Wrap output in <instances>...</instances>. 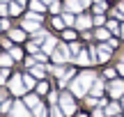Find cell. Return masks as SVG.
Returning <instances> with one entry per match:
<instances>
[{
  "mask_svg": "<svg viewBox=\"0 0 124 117\" xmlns=\"http://www.w3.org/2000/svg\"><path fill=\"white\" fill-rule=\"evenodd\" d=\"M92 83H94V73H92V71H85V73H80V76L71 83V92H74L76 96H83Z\"/></svg>",
  "mask_w": 124,
  "mask_h": 117,
  "instance_id": "1",
  "label": "cell"
},
{
  "mask_svg": "<svg viewBox=\"0 0 124 117\" xmlns=\"http://www.w3.org/2000/svg\"><path fill=\"white\" fill-rule=\"evenodd\" d=\"M39 21H41V16H37V14H30L28 18H23V30L37 32V30H39Z\"/></svg>",
  "mask_w": 124,
  "mask_h": 117,
  "instance_id": "2",
  "label": "cell"
},
{
  "mask_svg": "<svg viewBox=\"0 0 124 117\" xmlns=\"http://www.w3.org/2000/svg\"><path fill=\"white\" fill-rule=\"evenodd\" d=\"M60 106H62V110H64V115H74L76 113V106H74V101H71V96L67 94V92L60 96Z\"/></svg>",
  "mask_w": 124,
  "mask_h": 117,
  "instance_id": "3",
  "label": "cell"
},
{
  "mask_svg": "<svg viewBox=\"0 0 124 117\" xmlns=\"http://www.w3.org/2000/svg\"><path fill=\"white\" fill-rule=\"evenodd\" d=\"M53 60H55V62H67V60H69V51H67L64 48V46H60V48L58 51H53Z\"/></svg>",
  "mask_w": 124,
  "mask_h": 117,
  "instance_id": "4",
  "label": "cell"
},
{
  "mask_svg": "<svg viewBox=\"0 0 124 117\" xmlns=\"http://www.w3.org/2000/svg\"><path fill=\"white\" fill-rule=\"evenodd\" d=\"M110 94L115 96V99H117V96H122V94H124V83H122V80H115V83L110 85Z\"/></svg>",
  "mask_w": 124,
  "mask_h": 117,
  "instance_id": "5",
  "label": "cell"
},
{
  "mask_svg": "<svg viewBox=\"0 0 124 117\" xmlns=\"http://www.w3.org/2000/svg\"><path fill=\"white\" fill-rule=\"evenodd\" d=\"M108 58H110V46H101V48L97 51V60L99 62H106Z\"/></svg>",
  "mask_w": 124,
  "mask_h": 117,
  "instance_id": "6",
  "label": "cell"
},
{
  "mask_svg": "<svg viewBox=\"0 0 124 117\" xmlns=\"http://www.w3.org/2000/svg\"><path fill=\"white\" fill-rule=\"evenodd\" d=\"M21 80H23V78H18V76H14V78H12V92H14V94H23Z\"/></svg>",
  "mask_w": 124,
  "mask_h": 117,
  "instance_id": "7",
  "label": "cell"
},
{
  "mask_svg": "<svg viewBox=\"0 0 124 117\" xmlns=\"http://www.w3.org/2000/svg\"><path fill=\"white\" fill-rule=\"evenodd\" d=\"M67 9L69 12H80L83 9V2L80 0H67Z\"/></svg>",
  "mask_w": 124,
  "mask_h": 117,
  "instance_id": "8",
  "label": "cell"
},
{
  "mask_svg": "<svg viewBox=\"0 0 124 117\" xmlns=\"http://www.w3.org/2000/svg\"><path fill=\"white\" fill-rule=\"evenodd\" d=\"M90 23H92V18H90V16H78L76 25H78L80 30H87V28H90Z\"/></svg>",
  "mask_w": 124,
  "mask_h": 117,
  "instance_id": "9",
  "label": "cell"
},
{
  "mask_svg": "<svg viewBox=\"0 0 124 117\" xmlns=\"http://www.w3.org/2000/svg\"><path fill=\"white\" fill-rule=\"evenodd\" d=\"M53 48H55V39L53 37H46L44 39V53H53Z\"/></svg>",
  "mask_w": 124,
  "mask_h": 117,
  "instance_id": "10",
  "label": "cell"
},
{
  "mask_svg": "<svg viewBox=\"0 0 124 117\" xmlns=\"http://www.w3.org/2000/svg\"><path fill=\"white\" fill-rule=\"evenodd\" d=\"M76 62H78V64H90V62H92V58H90L85 51H78V58H76Z\"/></svg>",
  "mask_w": 124,
  "mask_h": 117,
  "instance_id": "11",
  "label": "cell"
},
{
  "mask_svg": "<svg viewBox=\"0 0 124 117\" xmlns=\"http://www.w3.org/2000/svg\"><path fill=\"white\" fill-rule=\"evenodd\" d=\"M92 94H94V96H101V94H103V83H101V80H94V83H92Z\"/></svg>",
  "mask_w": 124,
  "mask_h": 117,
  "instance_id": "12",
  "label": "cell"
},
{
  "mask_svg": "<svg viewBox=\"0 0 124 117\" xmlns=\"http://www.w3.org/2000/svg\"><path fill=\"white\" fill-rule=\"evenodd\" d=\"M14 115H18V117H28L25 106H23V103H16V106H14Z\"/></svg>",
  "mask_w": 124,
  "mask_h": 117,
  "instance_id": "13",
  "label": "cell"
},
{
  "mask_svg": "<svg viewBox=\"0 0 124 117\" xmlns=\"http://www.w3.org/2000/svg\"><path fill=\"white\" fill-rule=\"evenodd\" d=\"M12 55H7V53H5V55H0V67H9V64H12Z\"/></svg>",
  "mask_w": 124,
  "mask_h": 117,
  "instance_id": "14",
  "label": "cell"
},
{
  "mask_svg": "<svg viewBox=\"0 0 124 117\" xmlns=\"http://www.w3.org/2000/svg\"><path fill=\"white\" fill-rule=\"evenodd\" d=\"M117 113H120V106H117V103H110V106H108V108H106V115H117Z\"/></svg>",
  "mask_w": 124,
  "mask_h": 117,
  "instance_id": "15",
  "label": "cell"
},
{
  "mask_svg": "<svg viewBox=\"0 0 124 117\" xmlns=\"http://www.w3.org/2000/svg\"><path fill=\"white\" fill-rule=\"evenodd\" d=\"M35 117H48V113H46L44 106H35Z\"/></svg>",
  "mask_w": 124,
  "mask_h": 117,
  "instance_id": "16",
  "label": "cell"
},
{
  "mask_svg": "<svg viewBox=\"0 0 124 117\" xmlns=\"http://www.w3.org/2000/svg\"><path fill=\"white\" fill-rule=\"evenodd\" d=\"M32 76L41 78V76H44V67H39V64H35V67H32Z\"/></svg>",
  "mask_w": 124,
  "mask_h": 117,
  "instance_id": "17",
  "label": "cell"
},
{
  "mask_svg": "<svg viewBox=\"0 0 124 117\" xmlns=\"http://www.w3.org/2000/svg\"><path fill=\"white\" fill-rule=\"evenodd\" d=\"M23 85H25L28 90H30V87H35V78H32V76H23Z\"/></svg>",
  "mask_w": 124,
  "mask_h": 117,
  "instance_id": "18",
  "label": "cell"
},
{
  "mask_svg": "<svg viewBox=\"0 0 124 117\" xmlns=\"http://www.w3.org/2000/svg\"><path fill=\"white\" fill-rule=\"evenodd\" d=\"M30 7L35 9V12H41V9H44V2H41V0H32V2H30Z\"/></svg>",
  "mask_w": 124,
  "mask_h": 117,
  "instance_id": "19",
  "label": "cell"
},
{
  "mask_svg": "<svg viewBox=\"0 0 124 117\" xmlns=\"http://www.w3.org/2000/svg\"><path fill=\"white\" fill-rule=\"evenodd\" d=\"M12 39H14V41H23V39H25V35H23L21 30H14V32H12Z\"/></svg>",
  "mask_w": 124,
  "mask_h": 117,
  "instance_id": "20",
  "label": "cell"
},
{
  "mask_svg": "<svg viewBox=\"0 0 124 117\" xmlns=\"http://www.w3.org/2000/svg\"><path fill=\"white\" fill-rule=\"evenodd\" d=\"M25 106H30V108H35V106H39V101H37V96H28V99H25Z\"/></svg>",
  "mask_w": 124,
  "mask_h": 117,
  "instance_id": "21",
  "label": "cell"
},
{
  "mask_svg": "<svg viewBox=\"0 0 124 117\" xmlns=\"http://www.w3.org/2000/svg\"><path fill=\"white\" fill-rule=\"evenodd\" d=\"M37 92H39V94H46V92H48V85H46V83H39V85H37Z\"/></svg>",
  "mask_w": 124,
  "mask_h": 117,
  "instance_id": "22",
  "label": "cell"
},
{
  "mask_svg": "<svg viewBox=\"0 0 124 117\" xmlns=\"http://www.w3.org/2000/svg\"><path fill=\"white\" fill-rule=\"evenodd\" d=\"M62 21H64V25H71V23H74V16H71V14H64Z\"/></svg>",
  "mask_w": 124,
  "mask_h": 117,
  "instance_id": "23",
  "label": "cell"
},
{
  "mask_svg": "<svg viewBox=\"0 0 124 117\" xmlns=\"http://www.w3.org/2000/svg\"><path fill=\"white\" fill-rule=\"evenodd\" d=\"M97 37L99 39H108L110 35H108V30H97Z\"/></svg>",
  "mask_w": 124,
  "mask_h": 117,
  "instance_id": "24",
  "label": "cell"
},
{
  "mask_svg": "<svg viewBox=\"0 0 124 117\" xmlns=\"http://www.w3.org/2000/svg\"><path fill=\"white\" fill-rule=\"evenodd\" d=\"M53 25H55V28H64V21H62V16L53 18Z\"/></svg>",
  "mask_w": 124,
  "mask_h": 117,
  "instance_id": "25",
  "label": "cell"
},
{
  "mask_svg": "<svg viewBox=\"0 0 124 117\" xmlns=\"http://www.w3.org/2000/svg\"><path fill=\"white\" fill-rule=\"evenodd\" d=\"M9 55H12L14 60H21V55H23V53H21V51H18V48H14V51H12V53H9Z\"/></svg>",
  "mask_w": 124,
  "mask_h": 117,
  "instance_id": "26",
  "label": "cell"
},
{
  "mask_svg": "<svg viewBox=\"0 0 124 117\" xmlns=\"http://www.w3.org/2000/svg\"><path fill=\"white\" fill-rule=\"evenodd\" d=\"M51 117H64V115H62V108H53V113H51Z\"/></svg>",
  "mask_w": 124,
  "mask_h": 117,
  "instance_id": "27",
  "label": "cell"
},
{
  "mask_svg": "<svg viewBox=\"0 0 124 117\" xmlns=\"http://www.w3.org/2000/svg\"><path fill=\"white\" fill-rule=\"evenodd\" d=\"M9 108H12V103H9V101H5V103H2V106H0V110H2V113H7V110H9Z\"/></svg>",
  "mask_w": 124,
  "mask_h": 117,
  "instance_id": "28",
  "label": "cell"
},
{
  "mask_svg": "<svg viewBox=\"0 0 124 117\" xmlns=\"http://www.w3.org/2000/svg\"><path fill=\"white\" fill-rule=\"evenodd\" d=\"M108 28H110L113 32H117V30H120V28H117V23H115V21H108Z\"/></svg>",
  "mask_w": 124,
  "mask_h": 117,
  "instance_id": "29",
  "label": "cell"
},
{
  "mask_svg": "<svg viewBox=\"0 0 124 117\" xmlns=\"http://www.w3.org/2000/svg\"><path fill=\"white\" fill-rule=\"evenodd\" d=\"M74 37H76V35H74V32H71V30H67V32H64V39H69V41H71V39H74Z\"/></svg>",
  "mask_w": 124,
  "mask_h": 117,
  "instance_id": "30",
  "label": "cell"
},
{
  "mask_svg": "<svg viewBox=\"0 0 124 117\" xmlns=\"http://www.w3.org/2000/svg\"><path fill=\"white\" fill-rule=\"evenodd\" d=\"M5 78H7V69H5V71H0V83H5Z\"/></svg>",
  "mask_w": 124,
  "mask_h": 117,
  "instance_id": "31",
  "label": "cell"
},
{
  "mask_svg": "<svg viewBox=\"0 0 124 117\" xmlns=\"http://www.w3.org/2000/svg\"><path fill=\"white\" fill-rule=\"evenodd\" d=\"M94 117H103V113L101 110H94Z\"/></svg>",
  "mask_w": 124,
  "mask_h": 117,
  "instance_id": "32",
  "label": "cell"
},
{
  "mask_svg": "<svg viewBox=\"0 0 124 117\" xmlns=\"http://www.w3.org/2000/svg\"><path fill=\"white\" fill-rule=\"evenodd\" d=\"M5 94H7V92H5V90H0V101L5 99Z\"/></svg>",
  "mask_w": 124,
  "mask_h": 117,
  "instance_id": "33",
  "label": "cell"
},
{
  "mask_svg": "<svg viewBox=\"0 0 124 117\" xmlns=\"http://www.w3.org/2000/svg\"><path fill=\"white\" fill-rule=\"evenodd\" d=\"M80 2H83V7H87V5H90V0H80Z\"/></svg>",
  "mask_w": 124,
  "mask_h": 117,
  "instance_id": "34",
  "label": "cell"
},
{
  "mask_svg": "<svg viewBox=\"0 0 124 117\" xmlns=\"http://www.w3.org/2000/svg\"><path fill=\"white\" fill-rule=\"evenodd\" d=\"M120 73H124V62H122V64H120Z\"/></svg>",
  "mask_w": 124,
  "mask_h": 117,
  "instance_id": "35",
  "label": "cell"
},
{
  "mask_svg": "<svg viewBox=\"0 0 124 117\" xmlns=\"http://www.w3.org/2000/svg\"><path fill=\"white\" fill-rule=\"evenodd\" d=\"M41 2H44V5H51V2H53V0H41Z\"/></svg>",
  "mask_w": 124,
  "mask_h": 117,
  "instance_id": "36",
  "label": "cell"
},
{
  "mask_svg": "<svg viewBox=\"0 0 124 117\" xmlns=\"http://www.w3.org/2000/svg\"><path fill=\"white\" fill-rule=\"evenodd\" d=\"M120 12H122V14H124V2H122V5H120Z\"/></svg>",
  "mask_w": 124,
  "mask_h": 117,
  "instance_id": "37",
  "label": "cell"
},
{
  "mask_svg": "<svg viewBox=\"0 0 124 117\" xmlns=\"http://www.w3.org/2000/svg\"><path fill=\"white\" fill-rule=\"evenodd\" d=\"M122 37H124V25H122Z\"/></svg>",
  "mask_w": 124,
  "mask_h": 117,
  "instance_id": "38",
  "label": "cell"
},
{
  "mask_svg": "<svg viewBox=\"0 0 124 117\" xmlns=\"http://www.w3.org/2000/svg\"><path fill=\"white\" fill-rule=\"evenodd\" d=\"M122 106H124V96H122Z\"/></svg>",
  "mask_w": 124,
  "mask_h": 117,
  "instance_id": "39",
  "label": "cell"
},
{
  "mask_svg": "<svg viewBox=\"0 0 124 117\" xmlns=\"http://www.w3.org/2000/svg\"><path fill=\"white\" fill-rule=\"evenodd\" d=\"M9 117H18V115H9Z\"/></svg>",
  "mask_w": 124,
  "mask_h": 117,
  "instance_id": "40",
  "label": "cell"
},
{
  "mask_svg": "<svg viewBox=\"0 0 124 117\" xmlns=\"http://www.w3.org/2000/svg\"><path fill=\"white\" fill-rule=\"evenodd\" d=\"M97 2H103V0H97Z\"/></svg>",
  "mask_w": 124,
  "mask_h": 117,
  "instance_id": "41",
  "label": "cell"
}]
</instances>
